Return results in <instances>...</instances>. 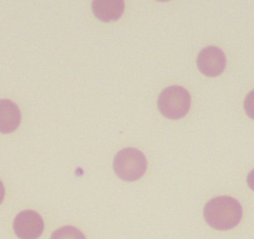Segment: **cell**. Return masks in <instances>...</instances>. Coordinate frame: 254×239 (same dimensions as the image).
I'll use <instances>...</instances> for the list:
<instances>
[{"label":"cell","instance_id":"obj_9","mask_svg":"<svg viewBox=\"0 0 254 239\" xmlns=\"http://www.w3.org/2000/svg\"><path fill=\"white\" fill-rule=\"evenodd\" d=\"M244 110L246 114L254 120V90H252L248 95H247L246 100H244Z\"/></svg>","mask_w":254,"mask_h":239},{"label":"cell","instance_id":"obj_2","mask_svg":"<svg viewBox=\"0 0 254 239\" xmlns=\"http://www.w3.org/2000/svg\"><path fill=\"white\" fill-rule=\"evenodd\" d=\"M147 170V160L136 148L121 150L114 160V171L117 177L126 182L137 181Z\"/></svg>","mask_w":254,"mask_h":239},{"label":"cell","instance_id":"obj_10","mask_svg":"<svg viewBox=\"0 0 254 239\" xmlns=\"http://www.w3.org/2000/svg\"><path fill=\"white\" fill-rule=\"evenodd\" d=\"M247 183H248L249 188H251L252 191H254V170H252L251 172H249L248 177H247Z\"/></svg>","mask_w":254,"mask_h":239},{"label":"cell","instance_id":"obj_11","mask_svg":"<svg viewBox=\"0 0 254 239\" xmlns=\"http://www.w3.org/2000/svg\"><path fill=\"white\" fill-rule=\"evenodd\" d=\"M4 196H5V189H4L3 182L0 181V204H1V202H3Z\"/></svg>","mask_w":254,"mask_h":239},{"label":"cell","instance_id":"obj_7","mask_svg":"<svg viewBox=\"0 0 254 239\" xmlns=\"http://www.w3.org/2000/svg\"><path fill=\"white\" fill-rule=\"evenodd\" d=\"M20 110L10 100H0V132L11 133L20 125Z\"/></svg>","mask_w":254,"mask_h":239},{"label":"cell","instance_id":"obj_4","mask_svg":"<svg viewBox=\"0 0 254 239\" xmlns=\"http://www.w3.org/2000/svg\"><path fill=\"white\" fill-rule=\"evenodd\" d=\"M14 232L20 239H38L44 232V221L35 211H23L14 219Z\"/></svg>","mask_w":254,"mask_h":239},{"label":"cell","instance_id":"obj_12","mask_svg":"<svg viewBox=\"0 0 254 239\" xmlns=\"http://www.w3.org/2000/svg\"><path fill=\"white\" fill-rule=\"evenodd\" d=\"M157 1H170V0H157Z\"/></svg>","mask_w":254,"mask_h":239},{"label":"cell","instance_id":"obj_1","mask_svg":"<svg viewBox=\"0 0 254 239\" xmlns=\"http://www.w3.org/2000/svg\"><path fill=\"white\" fill-rule=\"evenodd\" d=\"M203 216L207 224L212 228L228 231L238 226L243 216V209L237 199L222 196L211 199L206 204Z\"/></svg>","mask_w":254,"mask_h":239},{"label":"cell","instance_id":"obj_6","mask_svg":"<svg viewBox=\"0 0 254 239\" xmlns=\"http://www.w3.org/2000/svg\"><path fill=\"white\" fill-rule=\"evenodd\" d=\"M124 10V0H92V13L104 23L119 20Z\"/></svg>","mask_w":254,"mask_h":239},{"label":"cell","instance_id":"obj_8","mask_svg":"<svg viewBox=\"0 0 254 239\" xmlns=\"http://www.w3.org/2000/svg\"><path fill=\"white\" fill-rule=\"evenodd\" d=\"M50 239H86L81 231L71 226L63 227L53 233Z\"/></svg>","mask_w":254,"mask_h":239},{"label":"cell","instance_id":"obj_5","mask_svg":"<svg viewBox=\"0 0 254 239\" xmlns=\"http://www.w3.org/2000/svg\"><path fill=\"white\" fill-rule=\"evenodd\" d=\"M197 66L203 75L216 77L224 71L226 67V55L221 49L216 46H208L201 50L197 58Z\"/></svg>","mask_w":254,"mask_h":239},{"label":"cell","instance_id":"obj_3","mask_svg":"<svg viewBox=\"0 0 254 239\" xmlns=\"http://www.w3.org/2000/svg\"><path fill=\"white\" fill-rule=\"evenodd\" d=\"M157 106L161 114L167 119H182L190 111V95L185 87H167L158 96Z\"/></svg>","mask_w":254,"mask_h":239}]
</instances>
